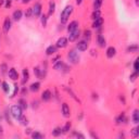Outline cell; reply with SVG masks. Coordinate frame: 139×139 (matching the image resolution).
Returning a JSON list of instances; mask_svg holds the SVG:
<instances>
[{
  "mask_svg": "<svg viewBox=\"0 0 139 139\" xmlns=\"http://www.w3.org/2000/svg\"><path fill=\"white\" fill-rule=\"evenodd\" d=\"M22 11L21 10H16V11L13 12V19L15 20V21H20V20L22 19Z\"/></svg>",
  "mask_w": 139,
  "mask_h": 139,
  "instance_id": "ac0fdd59",
  "label": "cell"
},
{
  "mask_svg": "<svg viewBox=\"0 0 139 139\" xmlns=\"http://www.w3.org/2000/svg\"><path fill=\"white\" fill-rule=\"evenodd\" d=\"M1 133H2V127L0 126V134H1Z\"/></svg>",
  "mask_w": 139,
  "mask_h": 139,
  "instance_id": "c3c4849f",
  "label": "cell"
},
{
  "mask_svg": "<svg viewBox=\"0 0 139 139\" xmlns=\"http://www.w3.org/2000/svg\"><path fill=\"white\" fill-rule=\"evenodd\" d=\"M67 38H65V37H61V38H59L58 39V41H57V45H55V47L57 48H65L67 46Z\"/></svg>",
  "mask_w": 139,
  "mask_h": 139,
  "instance_id": "277c9868",
  "label": "cell"
},
{
  "mask_svg": "<svg viewBox=\"0 0 139 139\" xmlns=\"http://www.w3.org/2000/svg\"><path fill=\"white\" fill-rule=\"evenodd\" d=\"M61 133H62V128H60V127H57V128H54V130H52V135H53L54 137L60 136Z\"/></svg>",
  "mask_w": 139,
  "mask_h": 139,
  "instance_id": "484cf974",
  "label": "cell"
},
{
  "mask_svg": "<svg viewBox=\"0 0 139 139\" xmlns=\"http://www.w3.org/2000/svg\"><path fill=\"white\" fill-rule=\"evenodd\" d=\"M73 136H76V137H79V138H84V135L77 134V133H74V134H73Z\"/></svg>",
  "mask_w": 139,
  "mask_h": 139,
  "instance_id": "ee69618b",
  "label": "cell"
},
{
  "mask_svg": "<svg viewBox=\"0 0 139 139\" xmlns=\"http://www.w3.org/2000/svg\"><path fill=\"white\" fill-rule=\"evenodd\" d=\"M29 1H31V0H23V3H27Z\"/></svg>",
  "mask_w": 139,
  "mask_h": 139,
  "instance_id": "7dc6e473",
  "label": "cell"
},
{
  "mask_svg": "<svg viewBox=\"0 0 139 139\" xmlns=\"http://www.w3.org/2000/svg\"><path fill=\"white\" fill-rule=\"evenodd\" d=\"M67 57H68V60L71 61L72 63H74V64L78 63V61H79V55H78V53H77L76 51H74V50L70 51Z\"/></svg>",
  "mask_w": 139,
  "mask_h": 139,
  "instance_id": "3957f363",
  "label": "cell"
},
{
  "mask_svg": "<svg viewBox=\"0 0 139 139\" xmlns=\"http://www.w3.org/2000/svg\"><path fill=\"white\" fill-rule=\"evenodd\" d=\"M134 70H135V72L136 73H138V71H139V67H138V59L136 61H135V63H134Z\"/></svg>",
  "mask_w": 139,
  "mask_h": 139,
  "instance_id": "f35d334b",
  "label": "cell"
},
{
  "mask_svg": "<svg viewBox=\"0 0 139 139\" xmlns=\"http://www.w3.org/2000/svg\"><path fill=\"white\" fill-rule=\"evenodd\" d=\"M54 11H55V3L51 1L49 3V14H53Z\"/></svg>",
  "mask_w": 139,
  "mask_h": 139,
  "instance_id": "cb8c5ba5",
  "label": "cell"
},
{
  "mask_svg": "<svg viewBox=\"0 0 139 139\" xmlns=\"http://www.w3.org/2000/svg\"><path fill=\"white\" fill-rule=\"evenodd\" d=\"M39 88H40V84H39L38 82H36V83H33V84L31 85V91H34V92H36V91H38L39 90Z\"/></svg>",
  "mask_w": 139,
  "mask_h": 139,
  "instance_id": "ffe728a7",
  "label": "cell"
},
{
  "mask_svg": "<svg viewBox=\"0 0 139 139\" xmlns=\"http://www.w3.org/2000/svg\"><path fill=\"white\" fill-rule=\"evenodd\" d=\"M62 113L65 117H68L71 115V111H70V107L67 105V103H63L62 104Z\"/></svg>",
  "mask_w": 139,
  "mask_h": 139,
  "instance_id": "9c48e42d",
  "label": "cell"
},
{
  "mask_svg": "<svg viewBox=\"0 0 139 139\" xmlns=\"http://www.w3.org/2000/svg\"><path fill=\"white\" fill-rule=\"evenodd\" d=\"M102 24H103V19H102V18H99V19H97V20H95L94 24H92V27H94V28H98V27H100Z\"/></svg>",
  "mask_w": 139,
  "mask_h": 139,
  "instance_id": "e0dca14e",
  "label": "cell"
},
{
  "mask_svg": "<svg viewBox=\"0 0 139 139\" xmlns=\"http://www.w3.org/2000/svg\"><path fill=\"white\" fill-rule=\"evenodd\" d=\"M32 15H33V8H29V9H27V11H26L25 16L26 18H31Z\"/></svg>",
  "mask_w": 139,
  "mask_h": 139,
  "instance_id": "d590c367",
  "label": "cell"
},
{
  "mask_svg": "<svg viewBox=\"0 0 139 139\" xmlns=\"http://www.w3.org/2000/svg\"><path fill=\"white\" fill-rule=\"evenodd\" d=\"M60 58H61L60 55H58L57 58H54V59H53V61H52V62H57V61H58V60H59V59H60Z\"/></svg>",
  "mask_w": 139,
  "mask_h": 139,
  "instance_id": "f6af8a7d",
  "label": "cell"
},
{
  "mask_svg": "<svg viewBox=\"0 0 139 139\" xmlns=\"http://www.w3.org/2000/svg\"><path fill=\"white\" fill-rule=\"evenodd\" d=\"M82 2H83V0H76V3H77V5H82Z\"/></svg>",
  "mask_w": 139,
  "mask_h": 139,
  "instance_id": "bcb514c9",
  "label": "cell"
},
{
  "mask_svg": "<svg viewBox=\"0 0 139 139\" xmlns=\"http://www.w3.org/2000/svg\"><path fill=\"white\" fill-rule=\"evenodd\" d=\"M78 37H79V29L77 28V29H75V31H73V32L70 33V36H68L67 40H70V41H75Z\"/></svg>",
  "mask_w": 139,
  "mask_h": 139,
  "instance_id": "5b68a950",
  "label": "cell"
},
{
  "mask_svg": "<svg viewBox=\"0 0 139 139\" xmlns=\"http://www.w3.org/2000/svg\"><path fill=\"white\" fill-rule=\"evenodd\" d=\"M2 89H3V91L6 92V94H9V90H10V88H9V85H8V83H6V82H3L2 84Z\"/></svg>",
  "mask_w": 139,
  "mask_h": 139,
  "instance_id": "f546056e",
  "label": "cell"
},
{
  "mask_svg": "<svg viewBox=\"0 0 139 139\" xmlns=\"http://www.w3.org/2000/svg\"><path fill=\"white\" fill-rule=\"evenodd\" d=\"M34 73H35V74L38 76V77H40V68H39L38 66L34 68Z\"/></svg>",
  "mask_w": 139,
  "mask_h": 139,
  "instance_id": "74e56055",
  "label": "cell"
},
{
  "mask_svg": "<svg viewBox=\"0 0 139 139\" xmlns=\"http://www.w3.org/2000/svg\"><path fill=\"white\" fill-rule=\"evenodd\" d=\"M41 14V5L40 3H36L33 8V15L35 16H39Z\"/></svg>",
  "mask_w": 139,
  "mask_h": 139,
  "instance_id": "8992f818",
  "label": "cell"
},
{
  "mask_svg": "<svg viewBox=\"0 0 139 139\" xmlns=\"http://www.w3.org/2000/svg\"><path fill=\"white\" fill-rule=\"evenodd\" d=\"M9 77L13 79V81H16V79L19 78V73L16 72V70L15 68H10L9 70Z\"/></svg>",
  "mask_w": 139,
  "mask_h": 139,
  "instance_id": "ba28073f",
  "label": "cell"
},
{
  "mask_svg": "<svg viewBox=\"0 0 139 139\" xmlns=\"http://www.w3.org/2000/svg\"><path fill=\"white\" fill-rule=\"evenodd\" d=\"M10 28H11V20L7 18L5 20V23H3V31H5V33H8L10 31Z\"/></svg>",
  "mask_w": 139,
  "mask_h": 139,
  "instance_id": "30bf717a",
  "label": "cell"
},
{
  "mask_svg": "<svg viewBox=\"0 0 139 139\" xmlns=\"http://www.w3.org/2000/svg\"><path fill=\"white\" fill-rule=\"evenodd\" d=\"M64 89H65V90H66L67 92H68V94L70 95H71V97L73 98V99H75V100L76 101H77V102H79V103H81V100H79V99L77 98V97H76V96H75V94H74V92H73L72 91V89H70V88H67L66 87V86H64Z\"/></svg>",
  "mask_w": 139,
  "mask_h": 139,
  "instance_id": "44dd1931",
  "label": "cell"
},
{
  "mask_svg": "<svg viewBox=\"0 0 139 139\" xmlns=\"http://www.w3.org/2000/svg\"><path fill=\"white\" fill-rule=\"evenodd\" d=\"M41 24H42V26H45L47 25V15L46 14H44V15H41Z\"/></svg>",
  "mask_w": 139,
  "mask_h": 139,
  "instance_id": "d6a6232c",
  "label": "cell"
},
{
  "mask_svg": "<svg viewBox=\"0 0 139 139\" xmlns=\"http://www.w3.org/2000/svg\"><path fill=\"white\" fill-rule=\"evenodd\" d=\"M99 18H101V12H100V10H95L94 12H92V14H91V19L92 20H97Z\"/></svg>",
  "mask_w": 139,
  "mask_h": 139,
  "instance_id": "7402d4cb",
  "label": "cell"
},
{
  "mask_svg": "<svg viewBox=\"0 0 139 139\" xmlns=\"http://www.w3.org/2000/svg\"><path fill=\"white\" fill-rule=\"evenodd\" d=\"M136 3H137V5H138V0H136Z\"/></svg>",
  "mask_w": 139,
  "mask_h": 139,
  "instance_id": "681fc988",
  "label": "cell"
},
{
  "mask_svg": "<svg viewBox=\"0 0 139 139\" xmlns=\"http://www.w3.org/2000/svg\"><path fill=\"white\" fill-rule=\"evenodd\" d=\"M19 105L22 109H24V110H25V109H27V102H26L24 99H20V100H19Z\"/></svg>",
  "mask_w": 139,
  "mask_h": 139,
  "instance_id": "d4e9b609",
  "label": "cell"
},
{
  "mask_svg": "<svg viewBox=\"0 0 139 139\" xmlns=\"http://www.w3.org/2000/svg\"><path fill=\"white\" fill-rule=\"evenodd\" d=\"M70 128H71V122H67L66 124H65V126L62 128V133H64V134H66L67 131L70 130Z\"/></svg>",
  "mask_w": 139,
  "mask_h": 139,
  "instance_id": "4dcf8cb0",
  "label": "cell"
},
{
  "mask_svg": "<svg viewBox=\"0 0 139 139\" xmlns=\"http://www.w3.org/2000/svg\"><path fill=\"white\" fill-rule=\"evenodd\" d=\"M125 121H126V118H125V114H124V113H122L120 116L116 118L117 124H121V123H123V122H125Z\"/></svg>",
  "mask_w": 139,
  "mask_h": 139,
  "instance_id": "f1b7e54d",
  "label": "cell"
},
{
  "mask_svg": "<svg viewBox=\"0 0 139 139\" xmlns=\"http://www.w3.org/2000/svg\"><path fill=\"white\" fill-rule=\"evenodd\" d=\"M138 51V46L137 45H131L127 48V52H137Z\"/></svg>",
  "mask_w": 139,
  "mask_h": 139,
  "instance_id": "4316f807",
  "label": "cell"
},
{
  "mask_svg": "<svg viewBox=\"0 0 139 139\" xmlns=\"http://www.w3.org/2000/svg\"><path fill=\"white\" fill-rule=\"evenodd\" d=\"M19 91V86L18 85H14V91H13V94H12V96H11V98H14L15 96H16V92Z\"/></svg>",
  "mask_w": 139,
  "mask_h": 139,
  "instance_id": "8d00e7d4",
  "label": "cell"
},
{
  "mask_svg": "<svg viewBox=\"0 0 139 139\" xmlns=\"http://www.w3.org/2000/svg\"><path fill=\"white\" fill-rule=\"evenodd\" d=\"M133 121H134L135 124H138V123H139V111H138V110H135V111H134Z\"/></svg>",
  "mask_w": 139,
  "mask_h": 139,
  "instance_id": "603a6c76",
  "label": "cell"
},
{
  "mask_svg": "<svg viewBox=\"0 0 139 139\" xmlns=\"http://www.w3.org/2000/svg\"><path fill=\"white\" fill-rule=\"evenodd\" d=\"M115 53H116V49H115L114 47H109L107 49V57L108 58H113Z\"/></svg>",
  "mask_w": 139,
  "mask_h": 139,
  "instance_id": "5bb4252c",
  "label": "cell"
},
{
  "mask_svg": "<svg viewBox=\"0 0 139 139\" xmlns=\"http://www.w3.org/2000/svg\"><path fill=\"white\" fill-rule=\"evenodd\" d=\"M11 0H6V8L8 9V8H10V7H11Z\"/></svg>",
  "mask_w": 139,
  "mask_h": 139,
  "instance_id": "60d3db41",
  "label": "cell"
},
{
  "mask_svg": "<svg viewBox=\"0 0 139 139\" xmlns=\"http://www.w3.org/2000/svg\"><path fill=\"white\" fill-rule=\"evenodd\" d=\"M131 134H133L134 137H138V136H139V128H138V127L134 128V129L131 130Z\"/></svg>",
  "mask_w": 139,
  "mask_h": 139,
  "instance_id": "e575fe53",
  "label": "cell"
},
{
  "mask_svg": "<svg viewBox=\"0 0 139 139\" xmlns=\"http://www.w3.org/2000/svg\"><path fill=\"white\" fill-rule=\"evenodd\" d=\"M137 75H138V73H136V72H135L134 74H131V75H130V77H129V78H130V81H131V82H134V81H135V78L137 77Z\"/></svg>",
  "mask_w": 139,
  "mask_h": 139,
  "instance_id": "ab89813d",
  "label": "cell"
},
{
  "mask_svg": "<svg viewBox=\"0 0 139 139\" xmlns=\"http://www.w3.org/2000/svg\"><path fill=\"white\" fill-rule=\"evenodd\" d=\"M6 70H7V65L2 64L1 65V73H2V74H5V73H6Z\"/></svg>",
  "mask_w": 139,
  "mask_h": 139,
  "instance_id": "7bdbcfd3",
  "label": "cell"
},
{
  "mask_svg": "<svg viewBox=\"0 0 139 139\" xmlns=\"http://www.w3.org/2000/svg\"><path fill=\"white\" fill-rule=\"evenodd\" d=\"M51 97H52V95H51L50 90H45L44 92H42V95H41V98H42V100H44V101H49L51 99Z\"/></svg>",
  "mask_w": 139,
  "mask_h": 139,
  "instance_id": "8fae6325",
  "label": "cell"
},
{
  "mask_svg": "<svg viewBox=\"0 0 139 139\" xmlns=\"http://www.w3.org/2000/svg\"><path fill=\"white\" fill-rule=\"evenodd\" d=\"M21 120H22V124H23V125H26V124L28 123V122H27V118H25V117H23V116H21Z\"/></svg>",
  "mask_w": 139,
  "mask_h": 139,
  "instance_id": "b9f144b4",
  "label": "cell"
},
{
  "mask_svg": "<svg viewBox=\"0 0 139 139\" xmlns=\"http://www.w3.org/2000/svg\"><path fill=\"white\" fill-rule=\"evenodd\" d=\"M84 36H85V38L87 39V40H89V39L91 38V32L90 31H85Z\"/></svg>",
  "mask_w": 139,
  "mask_h": 139,
  "instance_id": "836d02e7",
  "label": "cell"
},
{
  "mask_svg": "<svg viewBox=\"0 0 139 139\" xmlns=\"http://www.w3.org/2000/svg\"><path fill=\"white\" fill-rule=\"evenodd\" d=\"M54 70H57V71H62V70H68V68H67L66 65L63 63V62L59 61L58 63L54 64Z\"/></svg>",
  "mask_w": 139,
  "mask_h": 139,
  "instance_id": "4fadbf2b",
  "label": "cell"
},
{
  "mask_svg": "<svg viewBox=\"0 0 139 139\" xmlns=\"http://www.w3.org/2000/svg\"><path fill=\"white\" fill-rule=\"evenodd\" d=\"M78 28V22L77 21H73L70 23V25L67 26V31L71 33L73 31H75V29H77Z\"/></svg>",
  "mask_w": 139,
  "mask_h": 139,
  "instance_id": "7c38bea8",
  "label": "cell"
},
{
  "mask_svg": "<svg viewBox=\"0 0 139 139\" xmlns=\"http://www.w3.org/2000/svg\"><path fill=\"white\" fill-rule=\"evenodd\" d=\"M97 41H98V45L100 46L101 48H103L105 46V39L102 35H98V38H97Z\"/></svg>",
  "mask_w": 139,
  "mask_h": 139,
  "instance_id": "d6986e66",
  "label": "cell"
},
{
  "mask_svg": "<svg viewBox=\"0 0 139 139\" xmlns=\"http://www.w3.org/2000/svg\"><path fill=\"white\" fill-rule=\"evenodd\" d=\"M72 13H73V7L72 6H66V7H65V8L63 9V11L61 12V15H60L61 23H66Z\"/></svg>",
  "mask_w": 139,
  "mask_h": 139,
  "instance_id": "6da1fadb",
  "label": "cell"
},
{
  "mask_svg": "<svg viewBox=\"0 0 139 139\" xmlns=\"http://www.w3.org/2000/svg\"><path fill=\"white\" fill-rule=\"evenodd\" d=\"M11 114L12 116L16 118V120H20L22 116V108L20 107V105H13V107L11 108Z\"/></svg>",
  "mask_w": 139,
  "mask_h": 139,
  "instance_id": "7a4b0ae2",
  "label": "cell"
},
{
  "mask_svg": "<svg viewBox=\"0 0 139 139\" xmlns=\"http://www.w3.org/2000/svg\"><path fill=\"white\" fill-rule=\"evenodd\" d=\"M87 48H88V44H87V41H86V40L78 41L77 49H78L79 51H85V50H87Z\"/></svg>",
  "mask_w": 139,
  "mask_h": 139,
  "instance_id": "52a82bcc",
  "label": "cell"
},
{
  "mask_svg": "<svg viewBox=\"0 0 139 139\" xmlns=\"http://www.w3.org/2000/svg\"><path fill=\"white\" fill-rule=\"evenodd\" d=\"M55 52H57V47H55V46H49L47 48V50H46V54L52 55V54H54Z\"/></svg>",
  "mask_w": 139,
  "mask_h": 139,
  "instance_id": "9a60e30c",
  "label": "cell"
},
{
  "mask_svg": "<svg viewBox=\"0 0 139 139\" xmlns=\"http://www.w3.org/2000/svg\"><path fill=\"white\" fill-rule=\"evenodd\" d=\"M29 79V73H28V70L27 68H24L23 70V81H22V84H25Z\"/></svg>",
  "mask_w": 139,
  "mask_h": 139,
  "instance_id": "2e32d148",
  "label": "cell"
},
{
  "mask_svg": "<svg viewBox=\"0 0 139 139\" xmlns=\"http://www.w3.org/2000/svg\"><path fill=\"white\" fill-rule=\"evenodd\" d=\"M32 137L34 138V139H41L44 136H42V135H41L40 133H38V131H35V133H33V134H32Z\"/></svg>",
  "mask_w": 139,
  "mask_h": 139,
  "instance_id": "1f68e13d",
  "label": "cell"
},
{
  "mask_svg": "<svg viewBox=\"0 0 139 139\" xmlns=\"http://www.w3.org/2000/svg\"><path fill=\"white\" fill-rule=\"evenodd\" d=\"M101 5H102V0H95V2H94L95 10H99V9H100Z\"/></svg>",
  "mask_w": 139,
  "mask_h": 139,
  "instance_id": "83f0119b",
  "label": "cell"
}]
</instances>
